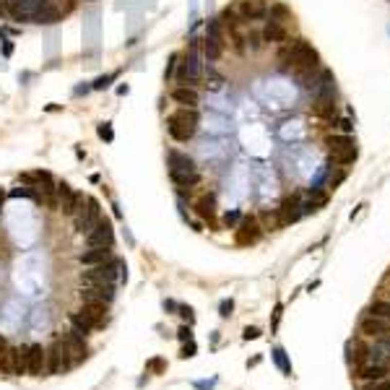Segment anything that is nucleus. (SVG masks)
<instances>
[{
  "instance_id": "nucleus-4",
  "label": "nucleus",
  "mask_w": 390,
  "mask_h": 390,
  "mask_svg": "<svg viewBox=\"0 0 390 390\" xmlns=\"http://www.w3.org/2000/svg\"><path fill=\"white\" fill-rule=\"evenodd\" d=\"M281 60L284 63H291V68H302V71H312V68H318V63H320L315 47L304 39L291 42L289 47L281 52Z\"/></svg>"
},
{
  "instance_id": "nucleus-41",
  "label": "nucleus",
  "mask_w": 390,
  "mask_h": 390,
  "mask_svg": "<svg viewBox=\"0 0 390 390\" xmlns=\"http://www.w3.org/2000/svg\"><path fill=\"white\" fill-rule=\"evenodd\" d=\"M148 370H151L154 374H159V372H164V370H167V362L156 356V359H151V362H148Z\"/></svg>"
},
{
  "instance_id": "nucleus-19",
  "label": "nucleus",
  "mask_w": 390,
  "mask_h": 390,
  "mask_svg": "<svg viewBox=\"0 0 390 390\" xmlns=\"http://www.w3.org/2000/svg\"><path fill=\"white\" fill-rule=\"evenodd\" d=\"M388 372H390L388 362H372V359L356 362V377H362V380H382Z\"/></svg>"
},
{
  "instance_id": "nucleus-39",
  "label": "nucleus",
  "mask_w": 390,
  "mask_h": 390,
  "mask_svg": "<svg viewBox=\"0 0 390 390\" xmlns=\"http://www.w3.org/2000/svg\"><path fill=\"white\" fill-rule=\"evenodd\" d=\"M260 39H263V36L255 34V32H250V34L245 36V42L250 44V50H260V47H263V42H260Z\"/></svg>"
},
{
  "instance_id": "nucleus-18",
  "label": "nucleus",
  "mask_w": 390,
  "mask_h": 390,
  "mask_svg": "<svg viewBox=\"0 0 390 390\" xmlns=\"http://www.w3.org/2000/svg\"><path fill=\"white\" fill-rule=\"evenodd\" d=\"M276 213H279L281 227H289V224L299 221V216H302V200H299V195H289L281 203V208H276Z\"/></svg>"
},
{
  "instance_id": "nucleus-1",
  "label": "nucleus",
  "mask_w": 390,
  "mask_h": 390,
  "mask_svg": "<svg viewBox=\"0 0 390 390\" xmlns=\"http://www.w3.org/2000/svg\"><path fill=\"white\" fill-rule=\"evenodd\" d=\"M125 263L120 258H112L109 263L102 266H89L86 271H81V286H117L125 284Z\"/></svg>"
},
{
  "instance_id": "nucleus-16",
  "label": "nucleus",
  "mask_w": 390,
  "mask_h": 390,
  "mask_svg": "<svg viewBox=\"0 0 390 390\" xmlns=\"http://www.w3.org/2000/svg\"><path fill=\"white\" fill-rule=\"evenodd\" d=\"M237 13L242 21H263L268 16V3L266 0H239Z\"/></svg>"
},
{
  "instance_id": "nucleus-25",
  "label": "nucleus",
  "mask_w": 390,
  "mask_h": 390,
  "mask_svg": "<svg viewBox=\"0 0 390 390\" xmlns=\"http://www.w3.org/2000/svg\"><path fill=\"white\" fill-rule=\"evenodd\" d=\"M195 211H198L200 219H206L208 224H213V219H216V198H213L211 193L203 195V198L195 203Z\"/></svg>"
},
{
  "instance_id": "nucleus-48",
  "label": "nucleus",
  "mask_w": 390,
  "mask_h": 390,
  "mask_svg": "<svg viewBox=\"0 0 390 390\" xmlns=\"http://www.w3.org/2000/svg\"><path fill=\"white\" fill-rule=\"evenodd\" d=\"M260 331L258 328H245V341H250V338H258Z\"/></svg>"
},
{
  "instance_id": "nucleus-22",
  "label": "nucleus",
  "mask_w": 390,
  "mask_h": 390,
  "mask_svg": "<svg viewBox=\"0 0 390 390\" xmlns=\"http://www.w3.org/2000/svg\"><path fill=\"white\" fill-rule=\"evenodd\" d=\"M60 21H63V8H57L52 0H44L42 8L34 16V24H39V26H55Z\"/></svg>"
},
{
  "instance_id": "nucleus-10",
  "label": "nucleus",
  "mask_w": 390,
  "mask_h": 390,
  "mask_svg": "<svg viewBox=\"0 0 390 390\" xmlns=\"http://www.w3.org/2000/svg\"><path fill=\"white\" fill-rule=\"evenodd\" d=\"M5 3H8V18L21 21V24H34V16L44 0H5Z\"/></svg>"
},
{
  "instance_id": "nucleus-32",
  "label": "nucleus",
  "mask_w": 390,
  "mask_h": 390,
  "mask_svg": "<svg viewBox=\"0 0 390 390\" xmlns=\"http://www.w3.org/2000/svg\"><path fill=\"white\" fill-rule=\"evenodd\" d=\"M273 362H276V367L284 372V374H291V362H289V356H286V351H284L281 346H276L273 349Z\"/></svg>"
},
{
  "instance_id": "nucleus-12",
  "label": "nucleus",
  "mask_w": 390,
  "mask_h": 390,
  "mask_svg": "<svg viewBox=\"0 0 390 390\" xmlns=\"http://www.w3.org/2000/svg\"><path fill=\"white\" fill-rule=\"evenodd\" d=\"M47 372V349L42 343H29L26 346V374L42 377Z\"/></svg>"
},
{
  "instance_id": "nucleus-28",
  "label": "nucleus",
  "mask_w": 390,
  "mask_h": 390,
  "mask_svg": "<svg viewBox=\"0 0 390 390\" xmlns=\"http://www.w3.org/2000/svg\"><path fill=\"white\" fill-rule=\"evenodd\" d=\"M356 146L354 148H343V151H333L331 154V161L333 164H341V167H346V164H354L356 161Z\"/></svg>"
},
{
  "instance_id": "nucleus-44",
  "label": "nucleus",
  "mask_w": 390,
  "mask_h": 390,
  "mask_svg": "<svg viewBox=\"0 0 390 390\" xmlns=\"http://www.w3.org/2000/svg\"><path fill=\"white\" fill-rule=\"evenodd\" d=\"M231 310H234V302L231 299H224V302L219 304V312H221V318H229Z\"/></svg>"
},
{
  "instance_id": "nucleus-2",
  "label": "nucleus",
  "mask_w": 390,
  "mask_h": 390,
  "mask_svg": "<svg viewBox=\"0 0 390 390\" xmlns=\"http://www.w3.org/2000/svg\"><path fill=\"white\" fill-rule=\"evenodd\" d=\"M167 167H169V179L177 187H187V190H190V187H195L200 182V172L195 167L193 156L177 151V148H172L167 154Z\"/></svg>"
},
{
  "instance_id": "nucleus-20",
  "label": "nucleus",
  "mask_w": 390,
  "mask_h": 390,
  "mask_svg": "<svg viewBox=\"0 0 390 390\" xmlns=\"http://www.w3.org/2000/svg\"><path fill=\"white\" fill-rule=\"evenodd\" d=\"M115 258V252H112V247H89L86 252L78 255V263L89 268V266H102V263H109V260Z\"/></svg>"
},
{
  "instance_id": "nucleus-11",
  "label": "nucleus",
  "mask_w": 390,
  "mask_h": 390,
  "mask_svg": "<svg viewBox=\"0 0 390 390\" xmlns=\"http://www.w3.org/2000/svg\"><path fill=\"white\" fill-rule=\"evenodd\" d=\"M237 234V245H255L260 237H263V227H260V219L258 216H242V221L237 224L234 229Z\"/></svg>"
},
{
  "instance_id": "nucleus-3",
  "label": "nucleus",
  "mask_w": 390,
  "mask_h": 390,
  "mask_svg": "<svg viewBox=\"0 0 390 390\" xmlns=\"http://www.w3.org/2000/svg\"><path fill=\"white\" fill-rule=\"evenodd\" d=\"M198 123H200V115L193 107H179L167 117V133L177 143H187L198 133Z\"/></svg>"
},
{
  "instance_id": "nucleus-35",
  "label": "nucleus",
  "mask_w": 390,
  "mask_h": 390,
  "mask_svg": "<svg viewBox=\"0 0 390 390\" xmlns=\"http://www.w3.org/2000/svg\"><path fill=\"white\" fill-rule=\"evenodd\" d=\"M117 76H120L117 71H112V73H107V76H99V78H96L94 84H91V89H94V91H102V89H107V86L112 84V81L117 78Z\"/></svg>"
},
{
  "instance_id": "nucleus-45",
  "label": "nucleus",
  "mask_w": 390,
  "mask_h": 390,
  "mask_svg": "<svg viewBox=\"0 0 390 390\" xmlns=\"http://www.w3.org/2000/svg\"><path fill=\"white\" fill-rule=\"evenodd\" d=\"M177 338L179 341H193V331H190V325H182V328H179V331H177Z\"/></svg>"
},
{
  "instance_id": "nucleus-6",
  "label": "nucleus",
  "mask_w": 390,
  "mask_h": 390,
  "mask_svg": "<svg viewBox=\"0 0 390 390\" xmlns=\"http://www.w3.org/2000/svg\"><path fill=\"white\" fill-rule=\"evenodd\" d=\"M99 219H102V203L96 198H91V195H86L84 208L73 216V227H76L78 234H89V231L99 224Z\"/></svg>"
},
{
  "instance_id": "nucleus-26",
  "label": "nucleus",
  "mask_w": 390,
  "mask_h": 390,
  "mask_svg": "<svg viewBox=\"0 0 390 390\" xmlns=\"http://www.w3.org/2000/svg\"><path fill=\"white\" fill-rule=\"evenodd\" d=\"M325 143H328V151H343V148H354L356 143H354V138H351L349 136V133H336V136H331V138H328L325 141Z\"/></svg>"
},
{
  "instance_id": "nucleus-49",
  "label": "nucleus",
  "mask_w": 390,
  "mask_h": 390,
  "mask_svg": "<svg viewBox=\"0 0 390 390\" xmlns=\"http://www.w3.org/2000/svg\"><path fill=\"white\" fill-rule=\"evenodd\" d=\"M161 304H164V310H167V312H175V310H177V307H179V304L175 302V299H164V302H161Z\"/></svg>"
},
{
  "instance_id": "nucleus-7",
  "label": "nucleus",
  "mask_w": 390,
  "mask_h": 390,
  "mask_svg": "<svg viewBox=\"0 0 390 390\" xmlns=\"http://www.w3.org/2000/svg\"><path fill=\"white\" fill-rule=\"evenodd\" d=\"M68 370H73V362H71L65 346L57 338V341H52L47 346V372L50 374H65Z\"/></svg>"
},
{
  "instance_id": "nucleus-47",
  "label": "nucleus",
  "mask_w": 390,
  "mask_h": 390,
  "mask_svg": "<svg viewBox=\"0 0 390 390\" xmlns=\"http://www.w3.org/2000/svg\"><path fill=\"white\" fill-rule=\"evenodd\" d=\"M338 127H341L343 133H349V136H351V130H354V125H351V120H346V117H343V120H338Z\"/></svg>"
},
{
  "instance_id": "nucleus-43",
  "label": "nucleus",
  "mask_w": 390,
  "mask_h": 390,
  "mask_svg": "<svg viewBox=\"0 0 390 390\" xmlns=\"http://www.w3.org/2000/svg\"><path fill=\"white\" fill-rule=\"evenodd\" d=\"M177 60H179L177 55H172V57H169V63H167V71H164V78H167V81H169L172 76H175V68H177Z\"/></svg>"
},
{
  "instance_id": "nucleus-30",
  "label": "nucleus",
  "mask_w": 390,
  "mask_h": 390,
  "mask_svg": "<svg viewBox=\"0 0 390 390\" xmlns=\"http://www.w3.org/2000/svg\"><path fill=\"white\" fill-rule=\"evenodd\" d=\"M81 312H86L89 318H94V320H99L107 325V307L104 304H81Z\"/></svg>"
},
{
  "instance_id": "nucleus-31",
  "label": "nucleus",
  "mask_w": 390,
  "mask_h": 390,
  "mask_svg": "<svg viewBox=\"0 0 390 390\" xmlns=\"http://www.w3.org/2000/svg\"><path fill=\"white\" fill-rule=\"evenodd\" d=\"M367 312L377 315V318H382V320H390V299H374Z\"/></svg>"
},
{
  "instance_id": "nucleus-42",
  "label": "nucleus",
  "mask_w": 390,
  "mask_h": 390,
  "mask_svg": "<svg viewBox=\"0 0 390 390\" xmlns=\"http://www.w3.org/2000/svg\"><path fill=\"white\" fill-rule=\"evenodd\" d=\"M195 351H198V346H195V341H185V346H182V359H190V356H195Z\"/></svg>"
},
{
  "instance_id": "nucleus-24",
  "label": "nucleus",
  "mask_w": 390,
  "mask_h": 390,
  "mask_svg": "<svg viewBox=\"0 0 390 390\" xmlns=\"http://www.w3.org/2000/svg\"><path fill=\"white\" fill-rule=\"evenodd\" d=\"M260 36H263V42H268V44H281V42H286L289 34L279 21H268L263 26V32H260Z\"/></svg>"
},
{
  "instance_id": "nucleus-40",
  "label": "nucleus",
  "mask_w": 390,
  "mask_h": 390,
  "mask_svg": "<svg viewBox=\"0 0 390 390\" xmlns=\"http://www.w3.org/2000/svg\"><path fill=\"white\" fill-rule=\"evenodd\" d=\"M177 312H179V315H182V318H185V322H187V325H193V322H195L193 307H187V304H179V307H177Z\"/></svg>"
},
{
  "instance_id": "nucleus-27",
  "label": "nucleus",
  "mask_w": 390,
  "mask_h": 390,
  "mask_svg": "<svg viewBox=\"0 0 390 390\" xmlns=\"http://www.w3.org/2000/svg\"><path fill=\"white\" fill-rule=\"evenodd\" d=\"M13 356H16V346H5L0 351V374L13 377Z\"/></svg>"
},
{
  "instance_id": "nucleus-34",
  "label": "nucleus",
  "mask_w": 390,
  "mask_h": 390,
  "mask_svg": "<svg viewBox=\"0 0 390 390\" xmlns=\"http://www.w3.org/2000/svg\"><path fill=\"white\" fill-rule=\"evenodd\" d=\"M260 221H263V224H260V227H263V231L266 229H276V227H281V224H279V213H271V211H263V213H260Z\"/></svg>"
},
{
  "instance_id": "nucleus-14",
  "label": "nucleus",
  "mask_w": 390,
  "mask_h": 390,
  "mask_svg": "<svg viewBox=\"0 0 390 390\" xmlns=\"http://www.w3.org/2000/svg\"><path fill=\"white\" fill-rule=\"evenodd\" d=\"M203 50H206V57H208V60H219V57H221L224 42H221V24H219V18H211V21H208Z\"/></svg>"
},
{
  "instance_id": "nucleus-38",
  "label": "nucleus",
  "mask_w": 390,
  "mask_h": 390,
  "mask_svg": "<svg viewBox=\"0 0 390 390\" xmlns=\"http://www.w3.org/2000/svg\"><path fill=\"white\" fill-rule=\"evenodd\" d=\"M362 390H390V377H382V380H370V385H364Z\"/></svg>"
},
{
  "instance_id": "nucleus-33",
  "label": "nucleus",
  "mask_w": 390,
  "mask_h": 390,
  "mask_svg": "<svg viewBox=\"0 0 390 390\" xmlns=\"http://www.w3.org/2000/svg\"><path fill=\"white\" fill-rule=\"evenodd\" d=\"M11 198H39V195H36V190L32 185H18V187H13L11 190Z\"/></svg>"
},
{
  "instance_id": "nucleus-37",
  "label": "nucleus",
  "mask_w": 390,
  "mask_h": 390,
  "mask_svg": "<svg viewBox=\"0 0 390 390\" xmlns=\"http://www.w3.org/2000/svg\"><path fill=\"white\" fill-rule=\"evenodd\" d=\"M96 133H99V138L107 141V143H112V141H115V130H112V123H102L99 127H96Z\"/></svg>"
},
{
  "instance_id": "nucleus-29",
  "label": "nucleus",
  "mask_w": 390,
  "mask_h": 390,
  "mask_svg": "<svg viewBox=\"0 0 390 390\" xmlns=\"http://www.w3.org/2000/svg\"><path fill=\"white\" fill-rule=\"evenodd\" d=\"M26 374V346H16V356H13V377Z\"/></svg>"
},
{
  "instance_id": "nucleus-5",
  "label": "nucleus",
  "mask_w": 390,
  "mask_h": 390,
  "mask_svg": "<svg viewBox=\"0 0 390 390\" xmlns=\"http://www.w3.org/2000/svg\"><path fill=\"white\" fill-rule=\"evenodd\" d=\"M179 65V73H177V86H195L203 76V68H200V57H198V39H193L190 50Z\"/></svg>"
},
{
  "instance_id": "nucleus-46",
  "label": "nucleus",
  "mask_w": 390,
  "mask_h": 390,
  "mask_svg": "<svg viewBox=\"0 0 390 390\" xmlns=\"http://www.w3.org/2000/svg\"><path fill=\"white\" fill-rule=\"evenodd\" d=\"M281 312H284V304L279 302V304H276V310H273V331H276V328H279V322H281Z\"/></svg>"
},
{
  "instance_id": "nucleus-52",
  "label": "nucleus",
  "mask_w": 390,
  "mask_h": 390,
  "mask_svg": "<svg viewBox=\"0 0 390 390\" xmlns=\"http://www.w3.org/2000/svg\"><path fill=\"white\" fill-rule=\"evenodd\" d=\"M5 346H8V341H5V338H3V336H0V351H3Z\"/></svg>"
},
{
  "instance_id": "nucleus-9",
  "label": "nucleus",
  "mask_w": 390,
  "mask_h": 390,
  "mask_svg": "<svg viewBox=\"0 0 390 390\" xmlns=\"http://www.w3.org/2000/svg\"><path fill=\"white\" fill-rule=\"evenodd\" d=\"M60 343L65 346V351H68V356H71V362H73V367L76 364H81L84 359L89 356V346H86V336H81L78 331H71L68 333H63L60 336Z\"/></svg>"
},
{
  "instance_id": "nucleus-51",
  "label": "nucleus",
  "mask_w": 390,
  "mask_h": 390,
  "mask_svg": "<svg viewBox=\"0 0 390 390\" xmlns=\"http://www.w3.org/2000/svg\"><path fill=\"white\" fill-rule=\"evenodd\" d=\"M0 18H8V3L0 0Z\"/></svg>"
},
{
  "instance_id": "nucleus-13",
  "label": "nucleus",
  "mask_w": 390,
  "mask_h": 390,
  "mask_svg": "<svg viewBox=\"0 0 390 390\" xmlns=\"http://www.w3.org/2000/svg\"><path fill=\"white\" fill-rule=\"evenodd\" d=\"M84 237H86V247H112L115 245V229H112V221L109 219H99V224Z\"/></svg>"
},
{
  "instance_id": "nucleus-21",
  "label": "nucleus",
  "mask_w": 390,
  "mask_h": 390,
  "mask_svg": "<svg viewBox=\"0 0 390 390\" xmlns=\"http://www.w3.org/2000/svg\"><path fill=\"white\" fill-rule=\"evenodd\" d=\"M68 320H71V328H73V331H78L81 336H89L91 331H102V328H104V322L89 318V315L81 312V310H78V312H71Z\"/></svg>"
},
{
  "instance_id": "nucleus-53",
  "label": "nucleus",
  "mask_w": 390,
  "mask_h": 390,
  "mask_svg": "<svg viewBox=\"0 0 390 390\" xmlns=\"http://www.w3.org/2000/svg\"><path fill=\"white\" fill-rule=\"evenodd\" d=\"M0 208H3V190H0Z\"/></svg>"
},
{
  "instance_id": "nucleus-17",
  "label": "nucleus",
  "mask_w": 390,
  "mask_h": 390,
  "mask_svg": "<svg viewBox=\"0 0 390 390\" xmlns=\"http://www.w3.org/2000/svg\"><path fill=\"white\" fill-rule=\"evenodd\" d=\"M359 333L372 336V338H382V336H390V320H382L377 315H364L359 320Z\"/></svg>"
},
{
  "instance_id": "nucleus-8",
  "label": "nucleus",
  "mask_w": 390,
  "mask_h": 390,
  "mask_svg": "<svg viewBox=\"0 0 390 390\" xmlns=\"http://www.w3.org/2000/svg\"><path fill=\"white\" fill-rule=\"evenodd\" d=\"M57 200H60V211L68 216H76L86 203V195L76 193L68 182H57Z\"/></svg>"
},
{
  "instance_id": "nucleus-36",
  "label": "nucleus",
  "mask_w": 390,
  "mask_h": 390,
  "mask_svg": "<svg viewBox=\"0 0 390 390\" xmlns=\"http://www.w3.org/2000/svg\"><path fill=\"white\" fill-rule=\"evenodd\" d=\"M221 221H224V227H227V229H237V224L242 221V213H239V211H227Z\"/></svg>"
},
{
  "instance_id": "nucleus-50",
  "label": "nucleus",
  "mask_w": 390,
  "mask_h": 390,
  "mask_svg": "<svg viewBox=\"0 0 390 390\" xmlns=\"http://www.w3.org/2000/svg\"><path fill=\"white\" fill-rule=\"evenodd\" d=\"M0 42H3V55L11 57V55H13V44H11L8 39H0Z\"/></svg>"
},
{
  "instance_id": "nucleus-23",
  "label": "nucleus",
  "mask_w": 390,
  "mask_h": 390,
  "mask_svg": "<svg viewBox=\"0 0 390 390\" xmlns=\"http://www.w3.org/2000/svg\"><path fill=\"white\" fill-rule=\"evenodd\" d=\"M172 102L179 104V107H198L200 104V94H198V89L195 86H175L172 89Z\"/></svg>"
},
{
  "instance_id": "nucleus-15",
  "label": "nucleus",
  "mask_w": 390,
  "mask_h": 390,
  "mask_svg": "<svg viewBox=\"0 0 390 390\" xmlns=\"http://www.w3.org/2000/svg\"><path fill=\"white\" fill-rule=\"evenodd\" d=\"M81 304H104L109 307L115 302V286H81L78 291Z\"/></svg>"
}]
</instances>
